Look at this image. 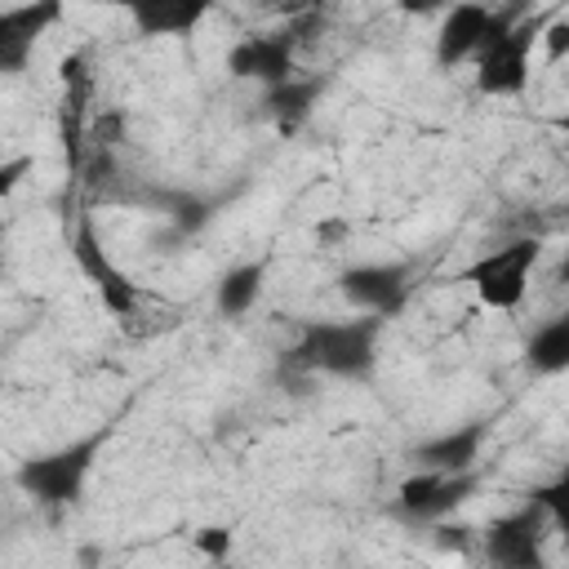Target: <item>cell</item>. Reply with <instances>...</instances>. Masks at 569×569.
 Instances as JSON below:
<instances>
[{
    "label": "cell",
    "instance_id": "cell-1",
    "mask_svg": "<svg viewBox=\"0 0 569 569\" xmlns=\"http://www.w3.org/2000/svg\"><path fill=\"white\" fill-rule=\"evenodd\" d=\"M378 316H351V320H307L298 342L284 356V369L293 373H325V378H356L365 382L378 365Z\"/></svg>",
    "mask_w": 569,
    "mask_h": 569
},
{
    "label": "cell",
    "instance_id": "cell-2",
    "mask_svg": "<svg viewBox=\"0 0 569 569\" xmlns=\"http://www.w3.org/2000/svg\"><path fill=\"white\" fill-rule=\"evenodd\" d=\"M547 18H533L529 9H493L489 36L476 53V84L489 98H516L529 84V53L538 44Z\"/></svg>",
    "mask_w": 569,
    "mask_h": 569
},
{
    "label": "cell",
    "instance_id": "cell-3",
    "mask_svg": "<svg viewBox=\"0 0 569 569\" xmlns=\"http://www.w3.org/2000/svg\"><path fill=\"white\" fill-rule=\"evenodd\" d=\"M107 445H111V427H93L89 436H76L67 445L49 449V453H36V458L18 462L13 480L40 507H71L84 493V485L93 476V462Z\"/></svg>",
    "mask_w": 569,
    "mask_h": 569
},
{
    "label": "cell",
    "instance_id": "cell-4",
    "mask_svg": "<svg viewBox=\"0 0 569 569\" xmlns=\"http://www.w3.org/2000/svg\"><path fill=\"white\" fill-rule=\"evenodd\" d=\"M542 258V244L538 236H516L489 253H480L467 271H462V284L476 289V298L489 307V311H516L529 293V276Z\"/></svg>",
    "mask_w": 569,
    "mask_h": 569
},
{
    "label": "cell",
    "instance_id": "cell-5",
    "mask_svg": "<svg viewBox=\"0 0 569 569\" xmlns=\"http://www.w3.org/2000/svg\"><path fill=\"white\" fill-rule=\"evenodd\" d=\"M71 258H76L80 276L93 284L98 302H102L116 320H133V316L142 311V289H138V284L129 280V271L107 253V244H102L93 218H80V222H76V231H71Z\"/></svg>",
    "mask_w": 569,
    "mask_h": 569
},
{
    "label": "cell",
    "instance_id": "cell-6",
    "mask_svg": "<svg viewBox=\"0 0 569 569\" xmlns=\"http://www.w3.org/2000/svg\"><path fill=\"white\" fill-rule=\"evenodd\" d=\"M547 507L529 498L525 507L498 516L485 529V560L489 569H542V529H547Z\"/></svg>",
    "mask_w": 569,
    "mask_h": 569
},
{
    "label": "cell",
    "instance_id": "cell-7",
    "mask_svg": "<svg viewBox=\"0 0 569 569\" xmlns=\"http://www.w3.org/2000/svg\"><path fill=\"white\" fill-rule=\"evenodd\" d=\"M58 84H62L58 138H62L67 169L80 173V164H84V138H89V98H93V62H89L84 49L62 53V62H58Z\"/></svg>",
    "mask_w": 569,
    "mask_h": 569
},
{
    "label": "cell",
    "instance_id": "cell-8",
    "mask_svg": "<svg viewBox=\"0 0 569 569\" xmlns=\"http://www.w3.org/2000/svg\"><path fill=\"white\" fill-rule=\"evenodd\" d=\"M342 298L360 311V316H400L409 302V267L405 262H356L338 276Z\"/></svg>",
    "mask_w": 569,
    "mask_h": 569
},
{
    "label": "cell",
    "instance_id": "cell-9",
    "mask_svg": "<svg viewBox=\"0 0 569 569\" xmlns=\"http://www.w3.org/2000/svg\"><path fill=\"white\" fill-rule=\"evenodd\" d=\"M293 31H267V36H240L227 49V71L236 80H258L262 89H276L293 80Z\"/></svg>",
    "mask_w": 569,
    "mask_h": 569
},
{
    "label": "cell",
    "instance_id": "cell-10",
    "mask_svg": "<svg viewBox=\"0 0 569 569\" xmlns=\"http://www.w3.org/2000/svg\"><path fill=\"white\" fill-rule=\"evenodd\" d=\"M476 489V476L462 471V476H440V471H413L400 480V493H396V507L409 516V520H445L449 511H458L467 502V493Z\"/></svg>",
    "mask_w": 569,
    "mask_h": 569
},
{
    "label": "cell",
    "instance_id": "cell-11",
    "mask_svg": "<svg viewBox=\"0 0 569 569\" xmlns=\"http://www.w3.org/2000/svg\"><path fill=\"white\" fill-rule=\"evenodd\" d=\"M62 18L58 4L40 0V4H22V9H0V76H13L31 62L36 40L44 36V27H53Z\"/></svg>",
    "mask_w": 569,
    "mask_h": 569
},
{
    "label": "cell",
    "instance_id": "cell-12",
    "mask_svg": "<svg viewBox=\"0 0 569 569\" xmlns=\"http://www.w3.org/2000/svg\"><path fill=\"white\" fill-rule=\"evenodd\" d=\"M489 18H493V9H485V4H453L436 31V62L462 67L467 58H476L489 36Z\"/></svg>",
    "mask_w": 569,
    "mask_h": 569
},
{
    "label": "cell",
    "instance_id": "cell-13",
    "mask_svg": "<svg viewBox=\"0 0 569 569\" xmlns=\"http://www.w3.org/2000/svg\"><path fill=\"white\" fill-rule=\"evenodd\" d=\"M485 445V427H453L445 436H431L413 449V462L418 471H440V476H462L471 471L476 453Z\"/></svg>",
    "mask_w": 569,
    "mask_h": 569
},
{
    "label": "cell",
    "instance_id": "cell-14",
    "mask_svg": "<svg viewBox=\"0 0 569 569\" xmlns=\"http://www.w3.org/2000/svg\"><path fill=\"white\" fill-rule=\"evenodd\" d=\"M133 27L142 36H187L209 18L204 0H142L129 9Z\"/></svg>",
    "mask_w": 569,
    "mask_h": 569
},
{
    "label": "cell",
    "instance_id": "cell-15",
    "mask_svg": "<svg viewBox=\"0 0 569 569\" xmlns=\"http://www.w3.org/2000/svg\"><path fill=\"white\" fill-rule=\"evenodd\" d=\"M262 280H267V267L253 258V262H240V267H231L222 280H218V289H213V302H218V311L227 316V320H240V316H249L253 307H258V298H262Z\"/></svg>",
    "mask_w": 569,
    "mask_h": 569
},
{
    "label": "cell",
    "instance_id": "cell-16",
    "mask_svg": "<svg viewBox=\"0 0 569 569\" xmlns=\"http://www.w3.org/2000/svg\"><path fill=\"white\" fill-rule=\"evenodd\" d=\"M316 93H320V80H298V76L284 80V84H276V89H267V111H271L276 129L280 133H293L311 116Z\"/></svg>",
    "mask_w": 569,
    "mask_h": 569
},
{
    "label": "cell",
    "instance_id": "cell-17",
    "mask_svg": "<svg viewBox=\"0 0 569 569\" xmlns=\"http://www.w3.org/2000/svg\"><path fill=\"white\" fill-rule=\"evenodd\" d=\"M525 356H529V369H533V373H560V369L569 365V316L547 320V325L529 338Z\"/></svg>",
    "mask_w": 569,
    "mask_h": 569
},
{
    "label": "cell",
    "instance_id": "cell-18",
    "mask_svg": "<svg viewBox=\"0 0 569 569\" xmlns=\"http://www.w3.org/2000/svg\"><path fill=\"white\" fill-rule=\"evenodd\" d=\"M196 551L209 556L213 565H222L231 556V529L227 525H200L196 529Z\"/></svg>",
    "mask_w": 569,
    "mask_h": 569
},
{
    "label": "cell",
    "instance_id": "cell-19",
    "mask_svg": "<svg viewBox=\"0 0 569 569\" xmlns=\"http://www.w3.org/2000/svg\"><path fill=\"white\" fill-rule=\"evenodd\" d=\"M538 40L547 44V62H560L569 53V13H551L538 31Z\"/></svg>",
    "mask_w": 569,
    "mask_h": 569
},
{
    "label": "cell",
    "instance_id": "cell-20",
    "mask_svg": "<svg viewBox=\"0 0 569 569\" xmlns=\"http://www.w3.org/2000/svg\"><path fill=\"white\" fill-rule=\"evenodd\" d=\"M31 173V156H13V160H0V200Z\"/></svg>",
    "mask_w": 569,
    "mask_h": 569
},
{
    "label": "cell",
    "instance_id": "cell-21",
    "mask_svg": "<svg viewBox=\"0 0 569 569\" xmlns=\"http://www.w3.org/2000/svg\"><path fill=\"white\" fill-rule=\"evenodd\" d=\"M213 569H236V565H227V560H222V565H213Z\"/></svg>",
    "mask_w": 569,
    "mask_h": 569
}]
</instances>
